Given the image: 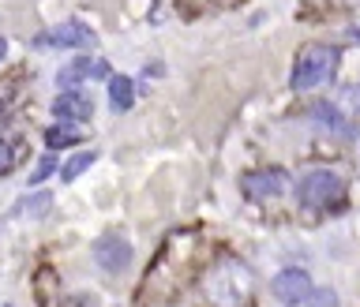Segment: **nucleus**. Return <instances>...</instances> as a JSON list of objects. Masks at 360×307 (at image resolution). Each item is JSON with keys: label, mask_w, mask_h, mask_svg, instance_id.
Instances as JSON below:
<instances>
[{"label": "nucleus", "mask_w": 360, "mask_h": 307, "mask_svg": "<svg viewBox=\"0 0 360 307\" xmlns=\"http://www.w3.org/2000/svg\"><path fill=\"white\" fill-rule=\"evenodd\" d=\"M252 292H255L252 270L233 255H221L202 277V296L210 300V307H244L252 300Z\"/></svg>", "instance_id": "obj_1"}, {"label": "nucleus", "mask_w": 360, "mask_h": 307, "mask_svg": "<svg viewBox=\"0 0 360 307\" xmlns=\"http://www.w3.org/2000/svg\"><path fill=\"white\" fill-rule=\"evenodd\" d=\"M334 67H338V49L334 45H326V41H315L308 45V49H300L297 56V64H292V90H300V94H308V90L315 86H323L326 79L334 75Z\"/></svg>", "instance_id": "obj_2"}, {"label": "nucleus", "mask_w": 360, "mask_h": 307, "mask_svg": "<svg viewBox=\"0 0 360 307\" xmlns=\"http://www.w3.org/2000/svg\"><path fill=\"white\" fill-rule=\"evenodd\" d=\"M300 207L308 210H326L334 202H342L345 195V180L334 173V169H311V173L300 176Z\"/></svg>", "instance_id": "obj_3"}, {"label": "nucleus", "mask_w": 360, "mask_h": 307, "mask_svg": "<svg viewBox=\"0 0 360 307\" xmlns=\"http://www.w3.org/2000/svg\"><path fill=\"white\" fill-rule=\"evenodd\" d=\"M94 30L86 27V22H79V19H68L60 22V27H49V30H41V34H34V49H86V45H94Z\"/></svg>", "instance_id": "obj_4"}, {"label": "nucleus", "mask_w": 360, "mask_h": 307, "mask_svg": "<svg viewBox=\"0 0 360 307\" xmlns=\"http://www.w3.org/2000/svg\"><path fill=\"white\" fill-rule=\"evenodd\" d=\"M90 255H94V263L105 270V274H120V270H128L131 266V244L124 240L120 233H105V236H98L94 247H90Z\"/></svg>", "instance_id": "obj_5"}, {"label": "nucleus", "mask_w": 360, "mask_h": 307, "mask_svg": "<svg viewBox=\"0 0 360 307\" xmlns=\"http://www.w3.org/2000/svg\"><path fill=\"white\" fill-rule=\"evenodd\" d=\"M240 188L248 199H281L289 191L285 169H252L240 176Z\"/></svg>", "instance_id": "obj_6"}, {"label": "nucleus", "mask_w": 360, "mask_h": 307, "mask_svg": "<svg viewBox=\"0 0 360 307\" xmlns=\"http://www.w3.org/2000/svg\"><path fill=\"white\" fill-rule=\"evenodd\" d=\"M311 277H308V270H300V266H285L281 274L270 281V292H274V300L278 303H289V307H297L311 296Z\"/></svg>", "instance_id": "obj_7"}, {"label": "nucleus", "mask_w": 360, "mask_h": 307, "mask_svg": "<svg viewBox=\"0 0 360 307\" xmlns=\"http://www.w3.org/2000/svg\"><path fill=\"white\" fill-rule=\"evenodd\" d=\"M83 79H109V64H105V60H90V56H83V60H72L68 67H60V72H56V86H60V90H75Z\"/></svg>", "instance_id": "obj_8"}, {"label": "nucleus", "mask_w": 360, "mask_h": 307, "mask_svg": "<svg viewBox=\"0 0 360 307\" xmlns=\"http://www.w3.org/2000/svg\"><path fill=\"white\" fill-rule=\"evenodd\" d=\"M53 112L68 124H83V120L94 117V101H90L86 94H79V90H60L56 101H53Z\"/></svg>", "instance_id": "obj_9"}, {"label": "nucleus", "mask_w": 360, "mask_h": 307, "mask_svg": "<svg viewBox=\"0 0 360 307\" xmlns=\"http://www.w3.org/2000/svg\"><path fill=\"white\" fill-rule=\"evenodd\" d=\"M334 112L342 117L345 128L360 120V83H349V86L338 90V98H334Z\"/></svg>", "instance_id": "obj_10"}, {"label": "nucleus", "mask_w": 360, "mask_h": 307, "mask_svg": "<svg viewBox=\"0 0 360 307\" xmlns=\"http://www.w3.org/2000/svg\"><path fill=\"white\" fill-rule=\"evenodd\" d=\"M135 105V83L128 75H109V109L128 112Z\"/></svg>", "instance_id": "obj_11"}, {"label": "nucleus", "mask_w": 360, "mask_h": 307, "mask_svg": "<svg viewBox=\"0 0 360 307\" xmlns=\"http://www.w3.org/2000/svg\"><path fill=\"white\" fill-rule=\"evenodd\" d=\"M49 210H53V191H30V195L15 207V214H22V218H30V221H41Z\"/></svg>", "instance_id": "obj_12"}, {"label": "nucleus", "mask_w": 360, "mask_h": 307, "mask_svg": "<svg viewBox=\"0 0 360 307\" xmlns=\"http://www.w3.org/2000/svg\"><path fill=\"white\" fill-rule=\"evenodd\" d=\"M83 139V131H75L72 124H53V128H45V146L49 150H64V146H75Z\"/></svg>", "instance_id": "obj_13"}, {"label": "nucleus", "mask_w": 360, "mask_h": 307, "mask_svg": "<svg viewBox=\"0 0 360 307\" xmlns=\"http://www.w3.org/2000/svg\"><path fill=\"white\" fill-rule=\"evenodd\" d=\"M94 162H98V154H94V150H83V154L68 157V162L60 165V180H64V184H75V180L83 176V173H86V169L94 165Z\"/></svg>", "instance_id": "obj_14"}, {"label": "nucleus", "mask_w": 360, "mask_h": 307, "mask_svg": "<svg viewBox=\"0 0 360 307\" xmlns=\"http://www.w3.org/2000/svg\"><path fill=\"white\" fill-rule=\"evenodd\" d=\"M304 307H338V292L334 289H311V296L304 300Z\"/></svg>", "instance_id": "obj_15"}, {"label": "nucleus", "mask_w": 360, "mask_h": 307, "mask_svg": "<svg viewBox=\"0 0 360 307\" xmlns=\"http://www.w3.org/2000/svg\"><path fill=\"white\" fill-rule=\"evenodd\" d=\"M49 173H56V157H41V162H38V169H34V173H30V184L38 188L41 180L49 176Z\"/></svg>", "instance_id": "obj_16"}, {"label": "nucleus", "mask_w": 360, "mask_h": 307, "mask_svg": "<svg viewBox=\"0 0 360 307\" xmlns=\"http://www.w3.org/2000/svg\"><path fill=\"white\" fill-rule=\"evenodd\" d=\"M11 165H15V150H11L8 139H0V176H8Z\"/></svg>", "instance_id": "obj_17"}, {"label": "nucleus", "mask_w": 360, "mask_h": 307, "mask_svg": "<svg viewBox=\"0 0 360 307\" xmlns=\"http://www.w3.org/2000/svg\"><path fill=\"white\" fill-rule=\"evenodd\" d=\"M4 56H8V38L0 34V60H4Z\"/></svg>", "instance_id": "obj_18"}]
</instances>
